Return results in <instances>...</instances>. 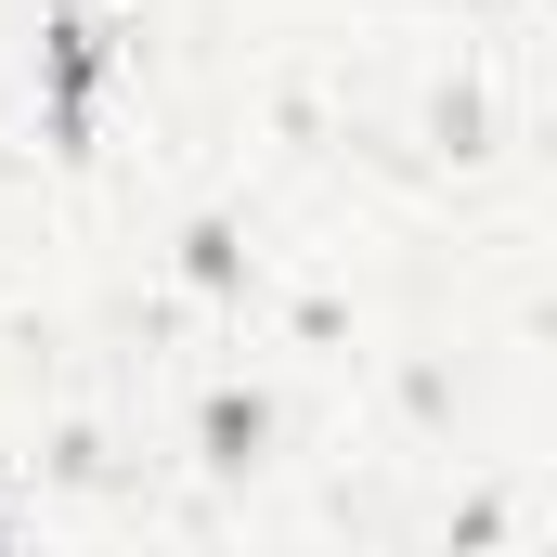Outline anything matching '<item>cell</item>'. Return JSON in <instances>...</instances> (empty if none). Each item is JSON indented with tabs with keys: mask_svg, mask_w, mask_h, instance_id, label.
<instances>
[{
	"mask_svg": "<svg viewBox=\"0 0 557 557\" xmlns=\"http://www.w3.org/2000/svg\"><path fill=\"white\" fill-rule=\"evenodd\" d=\"M91 78H104V26L65 13V26H52V117H65V131H91Z\"/></svg>",
	"mask_w": 557,
	"mask_h": 557,
	"instance_id": "1",
	"label": "cell"
}]
</instances>
